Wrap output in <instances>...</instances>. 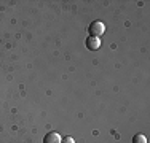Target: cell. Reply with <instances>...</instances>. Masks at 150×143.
Returning a JSON list of instances; mask_svg holds the SVG:
<instances>
[{
    "mask_svg": "<svg viewBox=\"0 0 150 143\" xmlns=\"http://www.w3.org/2000/svg\"><path fill=\"white\" fill-rule=\"evenodd\" d=\"M88 32H90V37H101L105 32V24L102 21H93L88 27Z\"/></svg>",
    "mask_w": 150,
    "mask_h": 143,
    "instance_id": "1",
    "label": "cell"
},
{
    "mask_svg": "<svg viewBox=\"0 0 150 143\" xmlns=\"http://www.w3.org/2000/svg\"><path fill=\"white\" fill-rule=\"evenodd\" d=\"M131 143H147V137H145L144 134H136Z\"/></svg>",
    "mask_w": 150,
    "mask_h": 143,
    "instance_id": "4",
    "label": "cell"
},
{
    "mask_svg": "<svg viewBox=\"0 0 150 143\" xmlns=\"http://www.w3.org/2000/svg\"><path fill=\"white\" fill-rule=\"evenodd\" d=\"M62 138L58 132H48V134L43 137V143H61Z\"/></svg>",
    "mask_w": 150,
    "mask_h": 143,
    "instance_id": "3",
    "label": "cell"
},
{
    "mask_svg": "<svg viewBox=\"0 0 150 143\" xmlns=\"http://www.w3.org/2000/svg\"><path fill=\"white\" fill-rule=\"evenodd\" d=\"M61 143H75V140L72 137H64V140L61 142Z\"/></svg>",
    "mask_w": 150,
    "mask_h": 143,
    "instance_id": "5",
    "label": "cell"
},
{
    "mask_svg": "<svg viewBox=\"0 0 150 143\" xmlns=\"http://www.w3.org/2000/svg\"><path fill=\"white\" fill-rule=\"evenodd\" d=\"M85 45H86V48L90 49V51H98V49L101 48L102 41H101V38H98V37H88L86 41H85Z\"/></svg>",
    "mask_w": 150,
    "mask_h": 143,
    "instance_id": "2",
    "label": "cell"
}]
</instances>
